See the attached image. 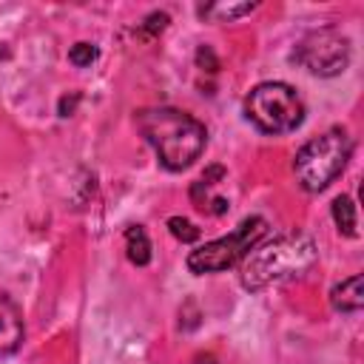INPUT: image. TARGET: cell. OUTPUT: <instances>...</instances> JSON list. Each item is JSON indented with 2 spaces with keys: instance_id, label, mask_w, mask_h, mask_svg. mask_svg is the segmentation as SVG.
Segmentation results:
<instances>
[{
  "instance_id": "cell-1",
  "label": "cell",
  "mask_w": 364,
  "mask_h": 364,
  "mask_svg": "<svg viewBox=\"0 0 364 364\" xmlns=\"http://www.w3.org/2000/svg\"><path fill=\"white\" fill-rule=\"evenodd\" d=\"M136 128L154 148L159 165L168 171H182L193 165L208 142L205 125L179 108H145L136 114Z\"/></svg>"
},
{
  "instance_id": "cell-2",
  "label": "cell",
  "mask_w": 364,
  "mask_h": 364,
  "mask_svg": "<svg viewBox=\"0 0 364 364\" xmlns=\"http://www.w3.org/2000/svg\"><path fill=\"white\" fill-rule=\"evenodd\" d=\"M318 259V247L307 233H284L262 247H253L239 267L245 290H262L273 282L304 276Z\"/></svg>"
},
{
  "instance_id": "cell-11",
  "label": "cell",
  "mask_w": 364,
  "mask_h": 364,
  "mask_svg": "<svg viewBox=\"0 0 364 364\" xmlns=\"http://www.w3.org/2000/svg\"><path fill=\"white\" fill-rule=\"evenodd\" d=\"M333 222H336V228H338V233H344V236H355L358 230V222H355V205H353V199L350 196H336V202H333Z\"/></svg>"
},
{
  "instance_id": "cell-6",
  "label": "cell",
  "mask_w": 364,
  "mask_h": 364,
  "mask_svg": "<svg viewBox=\"0 0 364 364\" xmlns=\"http://www.w3.org/2000/svg\"><path fill=\"white\" fill-rule=\"evenodd\" d=\"M293 60L316 77H336L350 65V40L336 28H316L299 40Z\"/></svg>"
},
{
  "instance_id": "cell-3",
  "label": "cell",
  "mask_w": 364,
  "mask_h": 364,
  "mask_svg": "<svg viewBox=\"0 0 364 364\" xmlns=\"http://www.w3.org/2000/svg\"><path fill=\"white\" fill-rule=\"evenodd\" d=\"M350 154H353V142L341 128H333V131L310 139L307 145L299 148V154L293 159L296 182L310 193L324 191L344 171Z\"/></svg>"
},
{
  "instance_id": "cell-9",
  "label": "cell",
  "mask_w": 364,
  "mask_h": 364,
  "mask_svg": "<svg viewBox=\"0 0 364 364\" xmlns=\"http://www.w3.org/2000/svg\"><path fill=\"white\" fill-rule=\"evenodd\" d=\"M125 253L139 267L151 262V239H148V233H145L142 225H131L125 230Z\"/></svg>"
},
{
  "instance_id": "cell-14",
  "label": "cell",
  "mask_w": 364,
  "mask_h": 364,
  "mask_svg": "<svg viewBox=\"0 0 364 364\" xmlns=\"http://www.w3.org/2000/svg\"><path fill=\"white\" fill-rule=\"evenodd\" d=\"M168 26V14H162V11H156V14H151L148 20H145V28L148 31H162Z\"/></svg>"
},
{
  "instance_id": "cell-10",
  "label": "cell",
  "mask_w": 364,
  "mask_h": 364,
  "mask_svg": "<svg viewBox=\"0 0 364 364\" xmlns=\"http://www.w3.org/2000/svg\"><path fill=\"white\" fill-rule=\"evenodd\" d=\"M256 6H259V3H210V6H199L196 11H199V17H205V20H219V23H225V20H236V17H242V14H250Z\"/></svg>"
},
{
  "instance_id": "cell-4",
  "label": "cell",
  "mask_w": 364,
  "mask_h": 364,
  "mask_svg": "<svg viewBox=\"0 0 364 364\" xmlns=\"http://www.w3.org/2000/svg\"><path fill=\"white\" fill-rule=\"evenodd\" d=\"M245 114L264 134H290L304 119V102L287 82H259L245 97Z\"/></svg>"
},
{
  "instance_id": "cell-13",
  "label": "cell",
  "mask_w": 364,
  "mask_h": 364,
  "mask_svg": "<svg viewBox=\"0 0 364 364\" xmlns=\"http://www.w3.org/2000/svg\"><path fill=\"white\" fill-rule=\"evenodd\" d=\"M68 60H71L77 68H85V65H91V63L97 60V48H94L91 43H77V46H71Z\"/></svg>"
},
{
  "instance_id": "cell-8",
  "label": "cell",
  "mask_w": 364,
  "mask_h": 364,
  "mask_svg": "<svg viewBox=\"0 0 364 364\" xmlns=\"http://www.w3.org/2000/svg\"><path fill=\"white\" fill-rule=\"evenodd\" d=\"M330 304L338 313H358L364 307V276L355 273V276L344 279L341 284H336L330 293Z\"/></svg>"
},
{
  "instance_id": "cell-12",
  "label": "cell",
  "mask_w": 364,
  "mask_h": 364,
  "mask_svg": "<svg viewBox=\"0 0 364 364\" xmlns=\"http://www.w3.org/2000/svg\"><path fill=\"white\" fill-rule=\"evenodd\" d=\"M168 230H171L179 242H196V239H199V228H196L193 222L182 219V216H171V219H168Z\"/></svg>"
},
{
  "instance_id": "cell-5",
  "label": "cell",
  "mask_w": 364,
  "mask_h": 364,
  "mask_svg": "<svg viewBox=\"0 0 364 364\" xmlns=\"http://www.w3.org/2000/svg\"><path fill=\"white\" fill-rule=\"evenodd\" d=\"M267 233V222L262 216H250L245 219L230 236H222V239H213L196 250H191L188 256V270L191 273H219V270H228L233 267L236 262H242L256 245L259 239Z\"/></svg>"
},
{
  "instance_id": "cell-7",
  "label": "cell",
  "mask_w": 364,
  "mask_h": 364,
  "mask_svg": "<svg viewBox=\"0 0 364 364\" xmlns=\"http://www.w3.org/2000/svg\"><path fill=\"white\" fill-rule=\"evenodd\" d=\"M23 316H20V307L0 293V355H11L17 353V347L23 344Z\"/></svg>"
}]
</instances>
